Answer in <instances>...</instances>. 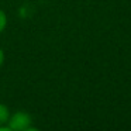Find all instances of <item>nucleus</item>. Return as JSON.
<instances>
[{
  "instance_id": "f257e3e1",
  "label": "nucleus",
  "mask_w": 131,
  "mask_h": 131,
  "mask_svg": "<svg viewBox=\"0 0 131 131\" xmlns=\"http://www.w3.org/2000/svg\"><path fill=\"white\" fill-rule=\"evenodd\" d=\"M32 124V117L27 111L18 110L10 116L7 121V127L10 131H28L31 130Z\"/></svg>"
},
{
  "instance_id": "f03ea898",
  "label": "nucleus",
  "mask_w": 131,
  "mask_h": 131,
  "mask_svg": "<svg viewBox=\"0 0 131 131\" xmlns=\"http://www.w3.org/2000/svg\"><path fill=\"white\" fill-rule=\"evenodd\" d=\"M10 116H12V113H10V108L7 107V104L0 103V125H7Z\"/></svg>"
},
{
  "instance_id": "7ed1b4c3",
  "label": "nucleus",
  "mask_w": 131,
  "mask_h": 131,
  "mask_svg": "<svg viewBox=\"0 0 131 131\" xmlns=\"http://www.w3.org/2000/svg\"><path fill=\"white\" fill-rule=\"evenodd\" d=\"M7 27V16L3 10H0V34L6 30Z\"/></svg>"
},
{
  "instance_id": "20e7f679",
  "label": "nucleus",
  "mask_w": 131,
  "mask_h": 131,
  "mask_svg": "<svg viewBox=\"0 0 131 131\" xmlns=\"http://www.w3.org/2000/svg\"><path fill=\"white\" fill-rule=\"evenodd\" d=\"M4 63V52L3 49H2V47H0V66Z\"/></svg>"
}]
</instances>
